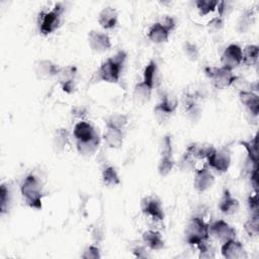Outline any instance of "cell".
<instances>
[{"label":"cell","mask_w":259,"mask_h":259,"mask_svg":"<svg viewBox=\"0 0 259 259\" xmlns=\"http://www.w3.org/2000/svg\"><path fill=\"white\" fill-rule=\"evenodd\" d=\"M125 59L126 54L123 51H119L113 57L103 62L97 71L99 79L109 83H116L119 80Z\"/></svg>","instance_id":"1"},{"label":"cell","mask_w":259,"mask_h":259,"mask_svg":"<svg viewBox=\"0 0 259 259\" xmlns=\"http://www.w3.org/2000/svg\"><path fill=\"white\" fill-rule=\"evenodd\" d=\"M20 191L26 204L29 207L35 208V209H41L42 207L41 187L37 178L34 175L29 174L24 178L20 187Z\"/></svg>","instance_id":"2"},{"label":"cell","mask_w":259,"mask_h":259,"mask_svg":"<svg viewBox=\"0 0 259 259\" xmlns=\"http://www.w3.org/2000/svg\"><path fill=\"white\" fill-rule=\"evenodd\" d=\"M209 226L200 217H192L185 230V241L192 246L198 247L207 241Z\"/></svg>","instance_id":"3"},{"label":"cell","mask_w":259,"mask_h":259,"mask_svg":"<svg viewBox=\"0 0 259 259\" xmlns=\"http://www.w3.org/2000/svg\"><path fill=\"white\" fill-rule=\"evenodd\" d=\"M205 75L212 81V84L218 89H224L233 85L237 79V75L226 67H206L204 69Z\"/></svg>","instance_id":"4"},{"label":"cell","mask_w":259,"mask_h":259,"mask_svg":"<svg viewBox=\"0 0 259 259\" xmlns=\"http://www.w3.org/2000/svg\"><path fill=\"white\" fill-rule=\"evenodd\" d=\"M64 8L62 4L58 3L55 7L48 11L40 14V21H39V30L42 34H49L55 31L61 23V15Z\"/></svg>","instance_id":"5"},{"label":"cell","mask_w":259,"mask_h":259,"mask_svg":"<svg viewBox=\"0 0 259 259\" xmlns=\"http://www.w3.org/2000/svg\"><path fill=\"white\" fill-rule=\"evenodd\" d=\"M207 164L218 173H225L229 170L231 165V152L229 148L220 150L214 149L206 158Z\"/></svg>","instance_id":"6"},{"label":"cell","mask_w":259,"mask_h":259,"mask_svg":"<svg viewBox=\"0 0 259 259\" xmlns=\"http://www.w3.org/2000/svg\"><path fill=\"white\" fill-rule=\"evenodd\" d=\"M242 59H243V52L241 47L237 44L229 45L225 49L221 57L223 67H226L230 70H233L237 68L239 65H241Z\"/></svg>","instance_id":"7"},{"label":"cell","mask_w":259,"mask_h":259,"mask_svg":"<svg viewBox=\"0 0 259 259\" xmlns=\"http://www.w3.org/2000/svg\"><path fill=\"white\" fill-rule=\"evenodd\" d=\"M142 211L145 214L150 215L155 221H163L164 220V210L161 205V202L158 198L153 196H147L142 199L141 202Z\"/></svg>","instance_id":"8"},{"label":"cell","mask_w":259,"mask_h":259,"mask_svg":"<svg viewBox=\"0 0 259 259\" xmlns=\"http://www.w3.org/2000/svg\"><path fill=\"white\" fill-rule=\"evenodd\" d=\"M209 234H211L215 239L224 243L228 240L235 239L236 230L224 220H219L209 226Z\"/></svg>","instance_id":"9"},{"label":"cell","mask_w":259,"mask_h":259,"mask_svg":"<svg viewBox=\"0 0 259 259\" xmlns=\"http://www.w3.org/2000/svg\"><path fill=\"white\" fill-rule=\"evenodd\" d=\"M88 44L91 50L95 53H104L111 48L109 36L98 30H91L88 33Z\"/></svg>","instance_id":"10"},{"label":"cell","mask_w":259,"mask_h":259,"mask_svg":"<svg viewBox=\"0 0 259 259\" xmlns=\"http://www.w3.org/2000/svg\"><path fill=\"white\" fill-rule=\"evenodd\" d=\"M221 253L223 257L228 259H245L247 258V253L243 247V245L235 240L231 239L224 243H222Z\"/></svg>","instance_id":"11"},{"label":"cell","mask_w":259,"mask_h":259,"mask_svg":"<svg viewBox=\"0 0 259 259\" xmlns=\"http://www.w3.org/2000/svg\"><path fill=\"white\" fill-rule=\"evenodd\" d=\"M214 183V176L206 166L195 171L193 186L197 191L203 192L212 187Z\"/></svg>","instance_id":"12"},{"label":"cell","mask_w":259,"mask_h":259,"mask_svg":"<svg viewBox=\"0 0 259 259\" xmlns=\"http://www.w3.org/2000/svg\"><path fill=\"white\" fill-rule=\"evenodd\" d=\"M60 67L50 60H38L34 63L33 70L38 79H48L57 76Z\"/></svg>","instance_id":"13"},{"label":"cell","mask_w":259,"mask_h":259,"mask_svg":"<svg viewBox=\"0 0 259 259\" xmlns=\"http://www.w3.org/2000/svg\"><path fill=\"white\" fill-rule=\"evenodd\" d=\"M76 74V68L73 66L60 67L57 74V78L62 85V88L65 92L71 93L74 89V78Z\"/></svg>","instance_id":"14"},{"label":"cell","mask_w":259,"mask_h":259,"mask_svg":"<svg viewBox=\"0 0 259 259\" xmlns=\"http://www.w3.org/2000/svg\"><path fill=\"white\" fill-rule=\"evenodd\" d=\"M240 203L238 199L232 196L231 192L228 189L224 190V193L219 201V208L225 214H234L239 210Z\"/></svg>","instance_id":"15"},{"label":"cell","mask_w":259,"mask_h":259,"mask_svg":"<svg viewBox=\"0 0 259 259\" xmlns=\"http://www.w3.org/2000/svg\"><path fill=\"white\" fill-rule=\"evenodd\" d=\"M239 98L243 105L252 113L257 116L259 113V97L256 93L250 90H243L239 92Z\"/></svg>","instance_id":"16"},{"label":"cell","mask_w":259,"mask_h":259,"mask_svg":"<svg viewBox=\"0 0 259 259\" xmlns=\"http://www.w3.org/2000/svg\"><path fill=\"white\" fill-rule=\"evenodd\" d=\"M73 135L77 142H86L92 140L97 136L93 126L86 121H79L75 124L73 130Z\"/></svg>","instance_id":"17"},{"label":"cell","mask_w":259,"mask_h":259,"mask_svg":"<svg viewBox=\"0 0 259 259\" xmlns=\"http://www.w3.org/2000/svg\"><path fill=\"white\" fill-rule=\"evenodd\" d=\"M103 140L105 144L111 149H119L122 146L123 136L119 128L106 125V130L103 134Z\"/></svg>","instance_id":"18"},{"label":"cell","mask_w":259,"mask_h":259,"mask_svg":"<svg viewBox=\"0 0 259 259\" xmlns=\"http://www.w3.org/2000/svg\"><path fill=\"white\" fill-rule=\"evenodd\" d=\"M152 90H153V87L148 85L144 81L139 82L138 84H136L134 88V92H133L134 102L139 105L147 103L151 98Z\"/></svg>","instance_id":"19"},{"label":"cell","mask_w":259,"mask_h":259,"mask_svg":"<svg viewBox=\"0 0 259 259\" xmlns=\"http://www.w3.org/2000/svg\"><path fill=\"white\" fill-rule=\"evenodd\" d=\"M98 23L105 29L113 28L117 23V11L112 7L103 8L98 15Z\"/></svg>","instance_id":"20"},{"label":"cell","mask_w":259,"mask_h":259,"mask_svg":"<svg viewBox=\"0 0 259 259\" xmlns=\"http://www.w3.org/2000/svg\"><path fill=\"white\" fill-rule=\"evenodd\" d=\"M143 241L151 250L159 251L164 248V241H163L162 235L157 231L149 230L144 232Z\"/></svg>","instance_id":"21"},{"label":"cell","mask_w":259,"mask_h":259,"mask_svg":"<svg viewBox=\"0 0 259 259\" xmlns=\"http://www.w3.org/2000/svg\"><path fill=\"white\" fill-rule=\"evenodd\" d=\"M169 34L170 32L159 22L154 23L148 31V37L154 44H162L167 41Z\"/></svg>","instance_id":"22"},{"label":"cell","mask_w":259,"mask_h":259,"mask_svg":"<svg viewBox=\"0 0 259 259\" xmlns=\"http://www.w3.org/2000/svg\"><path fill=\"white\" fill-rule=\"evenodd\" d=\"M255 21V15L251 9H246L240 16L238 23H237V28L241 33L247 32L251 26L253 25Z\"/></svg>","instance_id":"23"},{"label":"cell","mask_w":259,"mask_h":259,"mask_svg":"<svg viewBox=\"0 0 259 259\" xmlns=\"http://www.w3.org/2000/svg\"><path fill=\"white\" fill-rule=\"evenodd\" d=\"M99 145V138L96 136L92 140L86 142H77V150L83 156H91L93 155Z\"/></svg>","instance_id":"24"},{"label":"cell","mask_w":259,"mask_h":259,"mask_svg":"<svg viewBox=\"0 0 259 259\" xmlns=\"http://www.w3.org/2000/svg\"><path fill=\"white\" fill-rule=\"evenodd\" d=\"M243 52L242 63L246 66H255L258 62V46L248 45L245 47Z\"/></svg>","instance_id":"25"},{"label":"cell","mask_w":259,"mask_h":259,"mask_svg":"<svg viewBox=\"0 0 259 259\" xmlns=\"http://www.w3.org/2000/svg\"><path fill=\"white\" fill-rule=\"evenodd\" d=\"M174 167L172 154H161V159L158 164V172L161 176H167Z\"/></svg>","instance_id":"26"},{"label":"cell","mask_w":259,"mask_h":259,"mask_svg":"<svg viewBox=\"0 0 259 259\" xmlns=\"http://www.w3.org/2000/svg\"><path fill=\"white\" fill-rule=\"evenodd\" d=\"M69 142V134L66 128H58L55 133L53 144L57 151H63Z\"/></svg>","instance_id":"27"},{"label":"cell","mask_w":259,"mask_h":259,"mask_svg":"<svg viewBox=\"0 0 259 259\" xmlns=\"http://www.w3.org/2000/svg\"><path fill=\"white\" fill-rule=\"evenodd\" d=\"M240 144L246 149L248 153V159L253 163L258 164V153H257V136L248 141H241Z\"/></svg>","instance_id":"28"},{"label":"cell","mask_w":259,"mask_h":259,"mask_svg":"<svg viewBox=\"0 0 259 259\" xmlns=\"http://www.w3.org/2000/svg\"><path fill=\"white\" fill-rule=\"evenodd\" d=\"M162 110H164L166 113L170 114L173 113L178 105V100L176 97H174L171 94H165L162 98V100L157 104Z\"/></svg>","instance_id":"29"},{"label":"cell","mask_w":259,"mask_h":259,"mask_svg":"<svg viewBox=\"0 0 259 259\" xmlns=\"http://www.w3.org/2000/svg\"><path fill=\"white\" fill-rule=\"evenodd\" d=\"M102 181L107 186H115L119 184L120 180L114 167L108 166L102 171Z\"/></svg>","instance_id":"30"},{"label":"cell","mask_w":259,"mask_h":259,"mask_svg":"<svg viewBox=\"0 0 259 259\" xmlns=\"http://www.w3.org/2000/svg\"><path fill=\"white\" fill-rule=\"evenodd\" d=\"M219 1L217 0H196L195 5L200 15H207L217 9Z\"/></svg>","instance_id":"31"},{"label":"cell","mask_w":259,"mask_h":259,"mask_svg":"<svg viewBox=\"0 0 259 259\" xmlns=\"http://www.w3.org/2000/svg\"><path fill=\"white\" fill-rule=\"evenodd\" d=\"M244 229L250 237H255L259 233V215L258 213H252L251 218L245 223Z\"/></svg>","instance_id":"32"},{"label":"cell","mask_w":259,"mask_h":259,"mask_svg":"<svg viewBox=\"0 0 259 259\" xmlns=\"http://www.w3.org/2000/svg\"><path fill=\"white\" fill-rule=\"evenodd\" d=\"M157 72V65L155 61H151L145 68L144 73H143V81L147 83L148 85L154 87V82H155V76Z\"/></svg>","instance_id":"33"},{"label":"cell","mask_w":259,"mask_h":259,"mask_svg":"<svg viewBox=\"0 0 259 259\" xmlns=\"http://www.w3.org/2000/svg\"><path fill=\"white\" fill-rule=\"evenodd\" d=\"M127 123V117L124 114L116 113L111 116H109L106 119V125H110L119 130H122V127Z\"/></svg>","instance_id":"34"},{"label":"cell","mask_w":259,"mask_h":259,"mask_svg":"<svg viewBox=\"0 0 259 259\" xmlns=\"http://www.w3.org/2000/svg\"><path fill=\"white\" fill-rule=\"evenodd\" d=\"M179 167L182 171L184 172H188V171H192L195 168V162H194V157L188 153L187 151L183 154V156L181 157L180 161H179Z\"/></svg>","instance_id":"35"},{"label":"cell","mask_w":259,"mask_h":259,"mask_svg":"<svg viewBox=\"0 0 259 259\" xmlns=\"http://www.w3.org/2000/svg\"><path fill=\"white\" fill-rule=\"evenodd\" d=\"M183 53L185 55V57L190 60V61H196L199 57V52L197 47L190 42V41H186L183 45Z\"/></svg>","instance_id":"36"},{"label":"cell","mask_w":259,"mask_h":259,"mask_svg":"<svg viewBox=\"0 0 259 259\" xmlns=\"http://www.w3.org/2000/svg\"><path fill=\"white\" fill-rule=\"evenodd\" d=\"M9 203H10L9 189L4 184H2L0 188V208L2 213H4L7 210Z\"/></svg>","instance_id":"37"},{"label":"cell","mask_w":259,"mask_h":259,"mask_svg":"<svg viewBox=\"0 0 259 259\" xmlns=\"http://www.w3.org/2000/svg\"><path fill=\"white\" fill-rule=\"evenodd\" d=\"M223 26H224V19L220 16H215L211 18L206 24V28L209 32H218L223 28Z\"/></svg>","instance_id":"38"},{"label":"cell","mask_w":259,"mask_h":259,"mask_svg":"<svg viewBox=\"0 0 259 259\" xmlns=\"http://www.w3.org/2000/svg\"><path fill=\"white\" fill-rule=\"evenodd\" d=\"M82 258L84 259H97L100 258V252L99 249L95 246H89L87 247L83 254H82Z\"/></svg>","instance_id":"39"},{"label":"cell","mask_w":259,"mask_h":259,"mask_svg":"<svg viewBox=\"0 0 259 259\" xmlns=\"http://www.w3.org/2000/svg\"><path fill=\"white\" fill-rule=\"evenodd\" d=\"M159 23L161 25H163L169 32L172 31L174 28H175V19L172 17V16H169V15H164L161 20L159 21Z\"/></svg>","instance_id":"40"},{"label":"cell","mask_w":259,"mask_h":259,"mask_svg":"<svg viewBox=\"0 0 259 259\" xmlns=\"http://www.w3.org/2000/svg\"><path fill=\"white\" fill-rule=\"evenodd\" d=\"M217 9L219 10V16L223 18L224 15H228L229 12L232 10V4L226 1H219Z\"/></svg>","instance_id":"41"},{"label":"cell","mask_w":259,"mask_h":259,"mask_svg":"<svg viewBox=\"0 0 259 259\" xmlns=\"http://www.w3.org/2000/svg\"><path fill=\"white\" fill-rule=\"evenodd\" d=\"M248 204L250 209L253 213H258V196L257 192H255L253 195H250L248 198Z\"/></svg>","instance_id":"42"},{"label":"cell","mask_w":259,"mask_h":259,"mask_svg":"<svg viewBox=\"0 0 259 259\" xmlns=\"http://www.w3.org/2000/svg\"><path fill=\"white\" fill-rule=\"evenodd\" d=\"M134 254H135L137 257H139V258L148 257L147 252H146L145 248H143V247H138V248H136V249L134 250Z\"/></svg>","instance_id":"43"}]
</instances>
